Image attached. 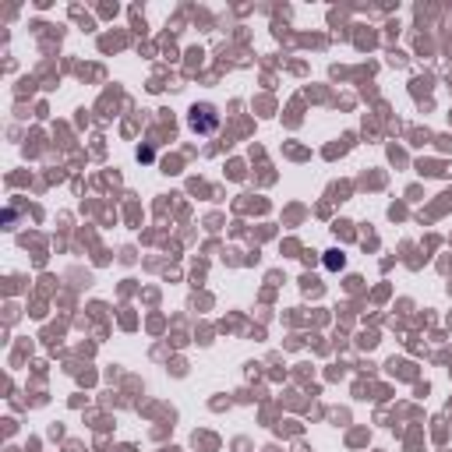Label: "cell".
Segmentation results:
<instances>
[{"instance_id": "1", "label": "cell", "mask_w": 452, "mask_h": 452, "mask_svg": "<svg viewBox=\"0 0 452 452\" xmlns=\"http://www.w3.org/2000/svg\"><path fill=\"white\" fill-rule=\"evenodd\" d=\"M325 266H329V269H343V254H339V251H329Z\"/></svg>"}]
</instances>
